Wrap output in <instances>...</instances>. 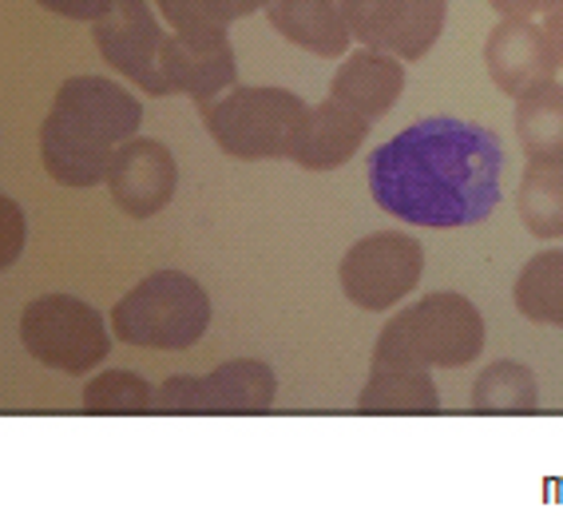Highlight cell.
Listing matches in <instances>:
<instances>
[{
	"label": "cell",
	"instance_id": "obj_1",
	"mask_svg": "<svg viewBox=\"0 0 563 516\" xmlns=\"http://www.w3.org/2000/svg\"><path fill=\"white\" fill-rule=\"evenodd\" d=\"M504 191V147L481 123L429 116L369 155V195L412 227H476Z\"/></svg>",
	"mask_w": 563,
	"mask_h": 516
},
{
	"label": "cell",
	"instance_id": "obj_2",
	"mask_svg": "<svg viewBox=\"0 0 563 516\" xmlns=\"http://www.w3.org/2000/svg\"><path fill=\"white\" fill-rule=\"evenodd\" d=\"M143 103L108 76H71L60 84L41 128V160L60 187H96L111 160L135 140Z\"/></svg>",
	"mask_w": 563,
	"mask_h": 516
},
{
	"label": "cell",
	"instance_id": "obj_3",
	"mask_svg": "<svg viewBox=\"0 0 563 516\" xmlns=\"http://www.w3.org/2000/svg\"><path fill=\"white\" fill-rule=\"evenodd\" d=\"M484 350V318L473 298L456 290H433L409 310L393 315L373 345V362L461 370Z\"/></svg>",
	"mask_w": 563,
	"mask_h": 516
},
{
	"label": "cell",
	"instance_id": "obj_4",
	"mask_svg": "<svg viewBox=\"0 0 563 516\" xmlns=\"http://www.w3.org/2000/svg\"><path fill=\"white\" fill-rule=\"evenodd\" d=\"M310 103L286 88L271 84H234L227 96L202 112V123L219 152L231 160H290L298 132H302Z\"/></svg>",
	"mask_w": 563,
	"mask_h": 516
},
{
	"label": "cell",
	"instance_id": "obj_5",
	"mask_svg": "<svg viewBox=\"0 0 563 516\" xmlns=\"http://www.w3.org/2000/svg\"><path fill=\"white\" fill-rule=\"evenodd\" d=\"M211 326V298L199 278L155 271L111 306L115 338L140 350H191Z\"/></svg>",
	"mask_w": 563,
	"mask_h": 516
},
{
	"label": "cell",
	"instance_id": "obj_6",
	"mask_svg": "<svg viewBox=\"0 0 563 516\" xmlns=\"http://www.w3.org/2000/svg\"><path fill=\"white\" fill-rule=\"evenodd\" d=\"M21 342L29 358L71 377L91 374V365H100L111 350L103 315L76 294L32 298L21 315Z\"/></svg>",
	"mask_w": 563,
	"mask_h": 516
},
{
	"label": "cell",
	"instance_id": "obj_7",
	"mask_svg": "<svg viewBox=\"0 0 563 516\" xmlns=\"http://www.w3.org/2000/svg\"><path fill=\"white\" fill-rule=\"evenodd\" d=\"M424 246L405 231H377L365 234L362 243L345 251L338 266L342 294L362 310H389L405 303L409 290L421 283Z\"/></svg>",
	"mask_w": 563,
	"mask_h": 516
},
{
	"label": "cell",
	"instance_id": "obj_8",
	"mask_svg": "<svg viewBox=\"0 0 563 516\" xmlns=\"http://www.w3.org/2000/svg\"><path fill=\"white\" fill-rule=\"evenodd\" d=\"M278 397V377L266 362L234 358L202 377L175 374L155 389L167 414H262Z\"/></svg>",
	"mask_w": 563,
	"mask_h": 516
},
{
	"label": "cell",
	"instance_id": "obj_9",
	"mask_svg": "<svg viewBox=\"0 0 563 516\" xmlns=\"http://www.w3.org/2000/svg\"><path fill=\"white\" fill-rule=\"evenodd\" d=\"M100 56L120 72L123 80L143 88L147 96H172L163 76V36L147 0H111V9L91 24Z\"/></svg>",
	"mask_w": 563,
	"mask_h": 516
},
{
	"label": "cell",
	"instance_id": "obj_10",
	"mask_svg": "<svg viewBox=\"0 0 563 516\" xmlns=\"http://www.w3.org/2000/svg\"><path fill=\"white\" fill-rule=\"evenodd\" d=\"M342 12L362 48L393 52L412 64L441 41L449 0H342Z\"/></svg>",
	"mask_w": 563,
	"mask_h": 516
},
{
	"label": "cell",
	"instance_id": "obj_11",
	"mask_svg": "<svg viewBox=\"0 0 563 516\" xmlns=\"http://www.w3.org/2000/svg\"><path fill=\"white\" fill-rule=\"evenodd\" d=\"M163 76H167V88L191 96L207 112L219 96L239 84V61L227 29L172 32L163 44Z\"/></svg>",
	"mask_w": 563,
	"mask_h": 516
},
{
	"label": "cell",
	"instance_id": "obj_12",
	"mask_svg": "<svg viewBox=\"0 0 563 516\" xmlns=\"http://www.w3.org/2000/svg\"><path fill=\"white\" fill-rule=\"evenodd\" d=\"M179 187V163L172 147L159 140H128L111 160L108 191L128 219H152L175 199Z\"/></svg>",
	"mask_w": 563,
	"mask_h": 516
},
{
	"label": "cell",
	"instance_id": "obj_13",
	"mask_svg": "<svg viewBox=\"0 0 563 516\" xmlns=\"http://www.w3.org/2000/svg\"><path fill=\"white\" fill-rule=\"evenodd\" d=\"M484 64L504 96H523L543 80H555V52L536 21H500L484 41Z\"/></svg>",
	"mask_w": 563,
	"mask_h": 516
},
{
	"label": "cell",
	"instance_id": "obj_14",
	"mask_svg": "<svg viewBox=\"0 0 563 516\" xmlns=\"http://www.w3.org/2000/svg\"><path fill=\"white\" fill-rule=\"evenodd\" d=\"M365 135H369V120L330 96V100L310 108L290 160L302 172H333V167H342L362 152Z\"/></svg>",
	"mask_w": 563,
	"mask_h": 516
},
{
	"label": "cell",
	"instance_id": "obj_15",
	"mask_svg": "<svg viewBox=\"0 0 563 516\" xmlns=\"http://www.w3.org/2000/svg\"><path fill=\"white\" fill-rule=\"evenodd\" d=\"M405 91V61L382 48L350 52L333 72L330 96L345 108L362 112L365 120H382Z\"/></svg>",
	"mask_w": 563,
	"mask_h": 516
},
{
	"label": "cell",
	"instance_id": "obj_16",
	"mask_svg": "<svg viewBox=\"0 0 563 516\" xmlns=\"http://www.w3.org/2000/svg\"><path fill=\"white\" fill-rule=\"evenodd\" d=\"M271 29L282 41L322 56V61H345L353 32L345 24L342 0H271L266 4Z\"/></svg>",
	"mask_w": 563,
	"mask_h": 516
},
{
	"label": "cell",
	"instance_id": "obj_17",
	"mask_svg": "<svg viewBox=\"0 0 563 516\" xmlns=\"http://www.w3.org/2000/svg\"><path fill=\"white\" fill-rule=\"evenodd\" d=\"M357 409L362 414H437L441 394L424 365L373 362Z\"/></svg>",
	"mask_w": 563,
	"mask_h": 516
},
{
	"label": "cell",
	"instance_id": "obj_18",
	"mask_svg": "<svg viewBox=\"0 0 563 516\" xmlns=\"http://www.w3.org/2000/svg\"><path fill=\"white\" fill-rule=\"evenodd\" d=\"M516 135L528 163H563V84L543 80L516 96Z\"/></svg>",
	"mask_w": 563,
	"mask_h": 516
},
{
	"label": "cell",
	"instance_id": "obj_19",
	"mask_svg": "<svg viewBox=\"0 0 563 516\" xmlns=\"http://www.w3.org/2000/svg\"><path fill=\"white\" fill-rule=\"evenodd\" d=\"M512 298L528 322L563 330V251H543L528 259L516 274Z\"/></svg>",
	"mask_w": 563,
	"mask_h": 516
},
{
	"label": "cell",
	"instance_id": "obj_20",
	"mask_svg": "<svg viewBox=\"0 0 563 516\" xmlns=\"http://www.w3.org/2000/svg\"><path fill=\"white\" fill-rule=\"evenodd\" d=\"M516 207L536 239H563V163H528Z\"/></svg>",
	"mask_w": 563,
	"mask_h": 516
},
{
	"label": "cell",
	"instance_id": "obj_21",
	"mask_svg": "<svg viewBox=\"0 0 563 516\" xmlns=\"http://www.w3.org/2000/svg\"><path fill=\"white\" fill-rule=\"evenodd\" d=\"M476 414H536L540 409V382L520 362H493L481 370L473 385Z\"/></svg>",
	"mask_w": 563,
	"mask_h": 516
},
{
	"label": "cell",
	"instance_id": "obj_22",
	"mask_svg": "<svg viewBox=\"0 0 563 516\" xmlns=\"http://www.w3.org/2000/svg\"><path fill=\"white\" fill-rule=\"evenodd\" d=\"M84 405L91 414H143L155 405V389L135 370H103L84 385Z\"/></svg>",
	"mask_w": 563,
	"mask_h": 516
},
{
	"label": "cell",
	"instance_id": "obj_23",
	"mask_svg": "<svg viewBox=\"0 0 563 516\" xmlns=\"http://www.w3.org/2000/svg\"><path fill=\"white\" fill-rule=\"evenodd\" d=\"M271 0H155V9L167 17L175 32L227 29V24L266 9Z\"/></svg>",
	"mask_w": 563,
	"mask_h": 516
},
{
	"label": "cell",
	"instance_id": "obj_24",
	"mask_svg": "<svg viewBox=\"0 0 563 516\" xmlns=\"http://www.w3.org/2000/svg\"><path fill=\"white\" fill-rule=\"evenodd\" d=\"M0 211H4V254H0V263L12 266L16 259H21L24 243H29V219H24L21 202L16 199H0Z\"/></svg>",
	"mask_w": 563,
	"mask_h": 516
},
{
	"label": "cell",
	"instance_id": "obj_25",
	"mask_svg": "<svg viewBox=\"0 0 563 516\" xmlns=\"http://www.w3.org/2000/svg\"><path fill=\"white\" fill-rule=\"evenodd\" d=\"M36 4H44L48 12L64 17V21H91V24L111 9V0H36Z\"/></svg>",
	"mask_w": 563,
	"mask_h": 516
},
{
	"label": "cell",
	"instance_id": "obj_26",
	"mask_svg": "<svg viewBox=\"0 0 563 516\" xmlns=\"http://www.w3.org/2000/svg\"><path fill=\"white\" fill-rule=\"evenodd\" d=\"M496 12H500V21H536L540 12H548L555 0H488Z\"/></svg>",
	"mask_w": 563,
	"mask_h": 516
},
{
	"label": "cell",
	"instance_id": "obj_27",
	"mask_svg": "<svg viewBox=\"0 0 563 516\" xmlns=\"http://www.w3.org/2000/svg\"><path fill=\"white\" fill-rule=\"evenodd\" d=\"M543 36H548V44H552L555 64L563 68V0H555L552 9L543 12Z\"/></svg>",
	"mask_w": 563,
	"mask_h": 516
}]
</instances>
